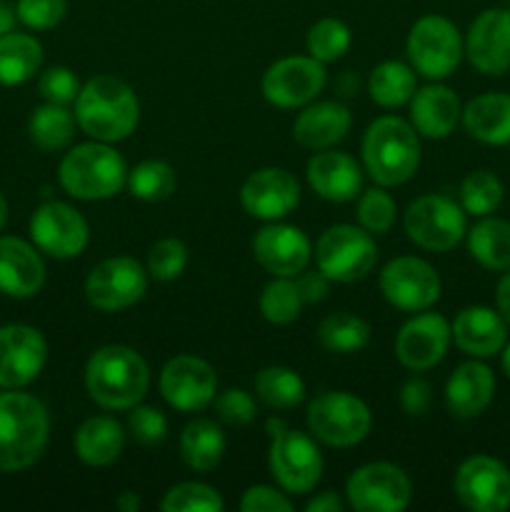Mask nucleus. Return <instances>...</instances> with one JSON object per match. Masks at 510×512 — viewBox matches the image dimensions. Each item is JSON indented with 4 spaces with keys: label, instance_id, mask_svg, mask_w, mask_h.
Here are the masks:
<instances>
[{
    "label": "nucleus",
    "instance_id": "9",
    "mask_svg": "<svg viewBox=\"0 0 510 512\" xmlns=\"http://www.w3.org/2000/svg\"><path fill=\"white\" fill-rule=\"evenodd\" d=\"M315 263L328 280L355 283L363 280L378 263L373 235L358 225H333L315 245Z\"/></svg>",
    "mask_w": 510,
    "mask_h": 512
},
{
    "label": "nucleus",
    "instance_id": "28",
    "mask_svg": "<svg viewBox=\"0 0 510 512\" xmlns=\"http://www.w3.org/2000/svg\"><path fill=\"white\" fill-rule=\"evenodd\" d=\"M353 115L340 103H308L293 123L295 143L308 150L335 148L350 133Z\"/></svg>",
    "mask_w": 510,
    "mask_h": 512
},
{
    "label": "nucleus",
    "instance_id": "20",
    "mask_svg": "<svg viewBox=\"0 0 510 512\" xmlns=\"http://www.w3.org/2000/svg\"><path fill=\"white\" fill-rule=\"evenodd\" d=\"M465 55L483 75H505L510 70V8H488L470 23Z\"/></svg>",
    "mask_w": 510,
    "mask_h": 512
},
{
    "label": "nucleus",
    "instance_id": "31",
    "mask_svg": "<svg viewBox=\"0 0 510 512\" xmlns=\"http://www.w3.org/2000/svg\"><path fill=\"white\" fill-rule=\"evenodd\" d=\"M180 455L195 473H210L225 455V435L215 420L195 418L180 433Z\"/></svg>",
    "mask_w": 510,
    "mask_h": 512
},
{
    "label": "nucleus",
    "instance_id": "41",
    "mask_svg": "<svg viewBox=\"0 0 510 512\" xmlns=\"http://www.w3.org/2000/svg\"><path fill=\"white\" fill-rule=\"evenodd\" d=\"M350 28L338 18H323L308 30V53L320 63H335L343 58L350 48Z\"/></svg>",
    "mask_w": 510,
    "mask_h": 512
},
{
    "label": "nucleus",
    "instance_id": "29",
    "mask_svg": "<svg viewBox=\"0 0 510 512\" xmlns=\"http://www.w3.org/2000/svg\"><path fill=\"white\" fill-rule=\"evenodd\" d=\"M465 130L470 138L485 145H510V95L508 93H483L465 105L463 115Z\"/></svg>",
    "mask_w": 510,
    "mask_h": 512
},
{
    "label": "nucleus",
    "instance_id": "10",
    "mask_svg": "<svg viewBox=\"0 0 510 512\" xmlns=\"http://www.w3.org/2000/svg\"><path fill=\"white\" fill-rule=\"evenodd\" d=\"M405 235L418 248L448 253L465 238V210L445 195H420L405 210Z\"/></svg>",
    "mask_w": 510,
    "mask_h": 512
},
{
    "label": "nucleus",
    "instance_id": "49",
    "mask_svg": "<svg viewBox=\"0 0 510 512\" xmlns=\"http://www.w3.org/2000/svg\"><path fill=\"white\" fill-rule=\"evenodd\" d=\"M240 510L243 512H290L293 503L285 498V493H280L278 488H270V485H253L243 493L240 500Z\"/></svg>",
    "mask_w": 510,
    "mask_h": 512
},
{
    "label": "nucleus",
    "instance_id": "18",
    "mask_svg": "<svg viewBox=\"0 0 510 512\" xmlns=\"http://www.w3.org/2000/svg\"><path fill=\"white\" fill-rule=\"evenodd\" d=\"M48 343L33 325L10 323L0 328V388L18 390L33 383L45 368Z\"/></svg>",
    "mask_w": 510,
    "mask_h": 512
},
{
    "label": "nucleus",
    "instance_id": "11",
    "mask_svg": "<svg viewBox=\"0 0 510 512\" xmlns=\"http://www.w3.org/2000/svg\"><path fill=\"white\" fill-rule=\"evenodd\" d=\"M148 278V268H143L135 258H108L95 265L85 278V298L95 310L120 313L145 298Z\"/></svg>",
    "mask_w": 510,
    "mask_h": 512
},
{
    "label": "nucleus",
    "instance_id": "56",
    "mask_svg": "<svg viewBox=\"0 0 510 512\" xmlns=\"http://www.w3.org/2000/svg\"><path fill=\"white\" fill-rule=\"evenodd\" d=\"M500 353H503V355H500V368H503L505 378L510 380V343H505Z\"/></svg>",
    "mask_w": 510,
    "mask_h": 512
},
{
    "label": "nucleus",
    "instance_id": "30",
    "mask_svg": "<svg viewBox=\"0 0 510 512\" xmlns=\"http://www.w3.org/2000/svg\"><path fill=\"white\" fill-rule=\"evenodd\" d=\"M75 455L90 468H105L115 463L125 448V430L123 425L108 415H95L88 418L78 428L73 440Z\"/></svg>",
    "mask_w": 510,
    "mask_h": 512
},
{
    "label": "nucleus",
    "instance_id": "43",
    "mask_svg": "<svg viewBox=\"0 0 510 512\" xmlns=\"http://www.w3.org/2000/svg\"><path fill=\"white\" fill-rule=\"evenodd\" d=\"M395 200L385 188H370L363 190L358 198V223L360 228L368 230L370 235H383L393 228L395 223Z\"/></svg>",
    "mask_w": 510,
    "mask_h": 512
},
{
    "label": "nucleus",
    "instance_id": "46",
    "mask_svg": "<svg viewBox=\"0 0 510 512\" xmlns=\"http://www.w3.org/2000/svg\"><path fill=\"white\" fill-rule=\"evenodd\" d=\"M68 13L65 0H18L15 15L30 30H50L63 23Z\"/></svg>",
    "mask_w": 510,
    "mask_h": 512
},
{
    "label": "nucleus",
    "instance_id": "33",
    "mask_svg": "<svg viewBox=\"0 0 510 512\" xmlns=\"http://www.w3.org/2000/svg\"><path fill=\"white\" fill-rule=\"evenodd\" d=\"M43 65V45L25 33L0 38V85H20Z\"/></svg>",
    "mask_w": 510,
    "mask_h": 512
},
{
    "label": "nucleus",
    "instance_id": "22",
    "mask_svg": "<svg viewBox=\"0 0 510 512\" xmlns=\"http://www.w3.org/2000/svg\"><path fill=\"white\" fill-rule=\"evenodd\" d=\"M253 255L265 273L275 278H293L305 273L313 258V245L308 235L295 225L273 223L255 233Z\"/></svg>",
    "mask_w": 510,
    "mask_h": 512
},
{
    "label": "nucleus",
    "instance_id": "27",
    "mask_svg": "<svg viewBox=\"0 0 510 512\" xmlns=\"http://www.w3.org/2000/svg\"><path fill=\"white\" fill-rule=\"evenodd\" d=\"M460 100L448 85H425L410 98V125L430 140L448 138L460 123Z\"/></svg>",
    "mask_w": 510,
    "mask_h": 512
},
{
    "label": "nucleus",
    "instance_id": "51",
    "mask_svg": "<svg viewBox=\"0 0 510 512\" xmlns=\"http://www.w3.org/2000/svg\"><path fill=\"white\" fill-rule=\"evenodd\" d=\"M328 283L330 280L325 278L320 270L318 273H305L300 275V280H295L303 303H320V300H325V295H328Z\"/></svg>",
    "mask_w": 510,
    "mask_h": 512
},
{
    "label": "nucleus",
    "instance_id": "34",
    "mask_svg": "<svg viewBox=\"0 0 510 512\" xmlns=\"http://www.w3.org/2000/svg\"><path fill=\"white\" fill-rule=\"evenodd\" d=\"M415 70L400 60H383L368 78V93L380 108H400L415 95Z\"/></svg>",
    "mask_w": 510,
    "mask_h": 512
},
{
    "label": "nucleus",
    "instance_id": "48",
    "mask_svg": "<svg viewBox=\"0 0 510 512\" xmlns=\"http://www.w3.org/2000/svg\"><path fill=\"white\" fill-rule=\"evenodd\" d=\"M215 413L220 420L230 425H248L255 418V400L248 390L228 388L225 393L215 395Z\"/></svg>",
    "mask_w": 510,
    "mask_h": 512
},
{
    "label": "nucleus",
    "instance_id": "12",
    "mask_svg": "<svg viewBox=\"0 0 510 512\" xmlns=\"http://www.w3.org/2000/svg\"><path fill=\"white\" fill-rule=\"evenodd\" d=\"M453 493L473 512H505L510 508V470L490 455H470L458 465Z\"/></svg>",
    "mask_w": 510,
    "mask_h": 512
},
{
    "label": "nucleus",
    "instance_id": "37",
    "mask_svg": "<svg viewBox=\"0 0 510 512\" xmlns=\"http://www.w3.org/2000/svg\"><path fill=\"white\" fill-rule=\"evenodd\" d=\"M255 395L273 410H293L303 403L305 383L295 370L268 365L255 375Z\"/></svg>",
    "mask_w": 510,
    "mask_h": 512
},
{
    "label": "nucleus",
    "instance_id": "47",
    "mask_svg": "<svg viewBox=\"0 0 510 512\" xmlns=\"http://www.w3.org/2000/svg\"><path fill=\"white\" fill-rule=\"evenodd\" d=\"M38 90L43 95L45 103L55 105H70L75 103L80 93L78 75L70 68H63V65H53V68L45 70L38 80Z\"/></svg>",
    "mask_w": 510,
    "mask_h": 512
},
{
    "label": "nucleus",
    "instance_id": "21",
    "mask_svg": "<svg viewBox=\"0 0 510 512\" xmlns=\"http://www.w3.org/2000/svg\"><path fill=\"white\" fill-rule=\"evenodd\" d=\"M240 203L250 218L280 220L300 203V183L285 168H260L240 188Z\"/></svg>",
    "mask_w": 510,
    "mask_h": 512
},
{
    "label": "nucleus",
    "instance_id": "32",
    "mask_svg": "<svg viewBox=\"0 0 510 512\" xmlns=\"http://www.w3.org/2000/svg\"><path fill=\"white\" fill-rule=\"evenodd\" d=\"M465 235L475 263L493 273H505L510 268V223L485 215Z\"/></svg>",
    "mask_w": 510,
    "mask_h": 512
},
{
    "label": "nucleus",
    "instance_id": "35",
    "mask_svg": "<svg viewBox=\"0 0 510 512\" xmlns=\"http://www.w3.org/2000/svg\"><path fill=\"white\" fill-rule=\"evenodd\" d=\"M75 125L78 123H75V115L70 113L68 105L45 103L30 115L28 133L35 148L45 150V153H55V150H63L73 140Z\"/></svg>",
    "mask_w": 510,
    "mask_h": 512
},
{
    "label": "nucleus",
    "instance_id": "39",
    "mask_svg": "<svg viewBox=\"0 0 510 512\" xmlns=\"http://www.w3.org/2000/svg\"><path fill=\"white\" fill-rule=\"evenodd\" d=\"M503 195L505 190L498 175L490 170H473L460 183V208L475 218H485L500 208Z\"/></svg>",
    "mask_w": 510,
    "mask_h": 512
},
{
    "label": "nucleus",
    "instance_id": "57",
    "mask_svg": "<svg viewBox=\"0 0 510 512\" xmlns=\"http://www.w3.org/2000/svg\"><path fill=\"white\" fill-rule=\"evenodd\" d=\"M5 220H8V200L0 193V230L5 228Z\"/></svg>",
    "mask_w": 510,
    "mask_h": 512
},
{
    "label": "nucleus",
    "instance_id": "25",
    "mask_svg": "<svg viewBox=\"0 0 510 512\" xmlns=\"http://www.w3.org/2000/svg\"><path fill=\"white\" fill-rule=\"evenodd\" d=\"M45 285V263L25 240L0 238V293L8 298H33Z\"/></svg>",
    "mask_w": 510,
    "mask_h": 512
},
{
    "label": "nucleus",
    "instance_id": "1",
    "mask_svg": "<svg viewBox=\"0 0 510 512\" xmlns=\"http://www.w3.org/2000/svg\"><path fill=\"white\" fill-rule=\"evenodd\" d=\"M138 120V95L115 75H95L75 98V123L85 135L100 143L125 140L138 128Z\"/></svg>",
    "mask_w": 510,
    "mask_h": 512
},
{
    "label": "nucleus",
    "instance_id": "44",
    "mask_svg": "<svg viewBox=\"0 0 510 512\" xmlns=\"http://www.w3.org/2000/svg\"><path fill=\"white\" fill-rule=\"evenodd\" d=\"M188 268V248L183 240L178 238H163L150 248L148 253V275L160 280V283H170V280L180 278Z\"/></svg>",
    "mask_w": 510,
    "mask_h": 512
},
{
    "label": "nucleus",
    "instance_id": "36",
    "mask_svg": "<svg viewBox=\"0 0 510 512\" xmlns=\"http://www.w3.org/2000/svg\"><path fill=\"white\" fill-rule=\"evenodd\" d=\"M370 325L360 315L333 313L318 325V340L328 353L355 355L370 343Z\"/></svg>",
    "mask_w": 510,
    "mask_h": 512
},
{
    "label": "nucleus",
    "instance_id": "53",
    "mask_svg": "<svg viewBox=\"0 0 510 512\" xmlns=\"http://www.w3.org/2000/svg\"><path fill=\"white\" fill-rule=\"evenodd\" d=\"M495 305H498V313L503 315L505 323L510 325V268L505 270L503 278L498 280V288H495Z\"/></svg>",
    "mask_w": 510,
    "mask_h": 512
},
{
    "label": "nucleus",
    "instance_id": "26",
    "mask_svg": "<svg viewBox=\"0 0 510 512\" xmlns=\"http://www.w3.org/2000/svg\"><path fill=\"white\" fill-rule=\"evenodd\" d=\"M495 395V375L478 358L458 365L445 385V408L453 418L473 420L483 413Z\"/></svg>",
    "mask_w": 510,
    "mask_h": 512
},
{
    "label": "nucleus",
    "instance_id": "15",
    "mask_svg": "<svg viewBox=\"0 0 510 512\" xmlns=\"http://www.w3.org/2000/svg\"><path fill=\"white\" fill-rule=\"evenodd\" d=\"M380 293L403 313L430 310L440 298V275L423 258L403 255L390 260L380 273Z\"/></svg>",
    "mask_w": 510,
    "mask_h": 512
},
{
    "label": "nucleus",
    "instance_id": "13",
    "mask_svg": "<svg viewBox=\"0 0 510 512\" xmlns=\"http://www.w3.org/2000/svg\"><path fill=\"white\" fill-rule=\"evenodd\" d=\"M328 83L325 63L313 55H290L280 58L265 70L263 95L275 108H305L323 93Z\"/></svg>",
    "mask_w": 510,
    "mask_h": 512
},
{
    "label": "nucleus",
    "instance_id": "23",
    "mask_svg": "<svg viewBox=\"0 0 510 512\" xmlns=\"http://www.w3.org/2000/svg\"><path fill=\"white\" fill-rule=\"evenodd\" d=\"M305 175H308L310 188L330 203H348L358 198L363 190V168L348 153L333 148L315 150L313 158L308 160Z\"/></svg>",
    "mask_w": 510,
    "mask_h": 512
},
{
    "label": "nucleus",
    "instance_id": "2",
    "mask_svg": "<svg viewBox=\"0 0 510 512\" xmlns=\"http://www.w3.org/2000/svg\"><path fill=\"white\" fill-rule=\"evenodd\" d=\"M148 388V363L128 345H103L85 363V390L103 410L135 408Z\"/></svg>",
    "mask_w": 510,
    "mask_h": 512
},
{
    "label": "nucleus",
    "instance_id": "4",
    "mask_svg": "<svg viewBox=\"0 0 510 512\" xmlns=\"http://www.w3.org/2000/svg\"><path fill=\"white\" fill-rule=\"evenodd\" d=\"M45 405L28 393H0V470L18 473L38 463L48 445Z\"/></svg>",
    "mask_w": 510,
    "mask_h": 512
},
{
    "label": "nucleus",
    "instance_id": "17",
    "mask_svg": "<svg viewBox=\"0 0 510 512\" xmlns=\"http://www.w3.org/2000/svg\"><path fill=\"white\" fill-rule=\"evenodd\" d=\"M160 395L170 408L195 413L208 408L218 395V375L208 360L198 355H175L160 370Z\"/></svg>",
    "mask_w": 510,
    "mask_h": 512
},
{
    "label": "nucleus",
    "instance_id": "55",
    "mask_svg": "<svg viewBox=\"0 0 510 512\" xmlns=\"http://www.w3.org/2000/svg\"><path fill=\"white\" fill-rule=\"evenodd\" d=\"M115 508L123 512H138L140 510V498L133 493V490H123L115 500Z\"/></svg>",
    "mask_w": 510,
    "mask_h": 512
},
{
    "label": "nucleus",
    "instance_id": "3",
    "mask_svg": "<svg viewBox=\"0 0 510 512\" xmlns=\"http://www.w3.org/2000/svg\"><path fill=\"white\" fill-rule=\"evenodd\" d=\"M365 173L380 188L403 185L420 168L418 130L398 115H383L373 120L363 135Z\"/></svg>",
    "mask_w": 510,
    "mask_h": 512
},
{
    "label": "nucleus",
    "instance_id": "5",
    "mask_svg": "<svg viewBox=\"0 0 510 512\" xmlns=\"http://www.w3.org/2000/svg\"><path fill=\"white\" fill-rule=\"evenodd\" d=\"M60 185L75 200H108L115 198L128 183V165L123 155L110 143H83L75 145L60 160Z\"/></svg>",
    "mask_w": 510,
    "mask_h": 512
},
{
    "label": "nucleus",
    "instance_id": "52",
    "mask_svg": "<svg viewBox=\"0 0 510 512\" xmlns=\"http://www.w3.org/2000/svg\"><path fill=\"white\" fill-rule=\"evenodd\" d=\"M345 508H348V500H343L338 493H333V490L315 495V498L305 505L308 512H343Z\"/></svg>",
    "mask_w": 510,
    "mask_h": 512
},
{
    "label": "nucleus",
    "instance_id": "54",
    "mask_svg": "<svg viewBox=\"0 0 510 512\" xmlns=\"http://www.w3.org/2000/svg\"><path fill=\"white\" fill-rule=\"evenodd\" d=\"M15 20H18L15 10L10 8L5 0H0V38H3V35H8V33H13Z\"/></svg>",
    "mask_w": 510,
    "mask_h": 512
},
{
    "label": "nucleus",
    "instance_id": "40",
    "mask_svg": "<svg viewBox=\"0 0 510 512\" xmlns=\"http://www.w3.org/2000/svg\"><path fill=\"white\" fill-rule=\"evenodd\" d=\"M303 310V298H300L298 285L290 278H275L260 293V313L273 325H290L298 320Z\"/></svg>",
    "mask_w": 510,
    "mask_h": 512
},
{
    "label": "nucleus",
    "instance_id": "19",
    "mask_svg": "<svg viewBox=\"0 0 510 512\" xmlns=\"http://www.w3.org/2000/svg\"><path fill=\"white\" fill-rule=\"evenodd\" d=\"M450 323L440 313H428L420 310L415 318L400 328L395 338V358L408 370L423 373V370L435 368L445 358L450 348Z\"/></svg>",
    "mask_w": 510,
    "mask_h": 512
},
{
    "label": "nucleus",
    "instance_id": "8",
    "mask_svg": "<svg viewBox=\"0 0 510 512\" xmlns=\"http://www.w3.org/2000/svg\"><path fill=\"white\" fill-rule=\"evenodd\" d=\"M405 53L415 73L428 80H443L450 78L463 60L465 43L453 20L443 15H423L410 28Z\"/></svg>",
    "mask_w": 510,
    "mask_h": 512
},
{
    "label": "nucleus",
    "instance_id": "38",
    "mask_svg": "<svg viewBox=\"0 0 510 512\" xmlns=\"http://www.w3.org/2000/svg\"><path fill=\"white\" fill-rule=\"evenodd\" d=\"M175 170L165 160H143L128 170V183L125 188L130 195L143 203H163L175 193Z\"/></svg>",
    "mask_w": 510,
    "mask_h": 512
},
{
    "label": "nucleus",
    "instance_id": "16",
    "mask_svg": "<svg viewBox=\"0 0 510 512\" xmlns=\"http://www.w3.org/2000/svg\"><path fill=\"white\" fill-rule=\"evenodd\" d=\"M30 238L40 253L55 260L78 258L90 240L88 220L68 203H43L30 218Z\"/></svg>",
    "mask_w": 510,
    "mask_h": 512
},
{
    "label": "nucleus",
    "instance_id": "45",
    "mask_svg": "<svg viewBox=\"0 0 510 512\" xmlns=\"http://www.w3.org/2000/svg\"><path fill=\"white\" fill-rule=\"evenodd\" d=\"M128 433L135 443L155 448L168 438V418L153 405H135L128 413Z\"/></svg>",
    "mask_w": 510,
    "mask_h": 512
},
{
    "label": "nucleus",
    "instance_id": "50",
    "mask_svg": "<svg viewBox=\"0 0 510 512\" xmlns=\"http://www.w3.org/2000/svg\"><path fill=\"white\" fill-rule=\"evenodd\" d=\"M430 403H433V388H430L428 380L420 378V375H413V378L400 388V405H403L405 413L413 415V418H420V415L428 413Z\"/></svg>",
    "mask_w": 510,
    "mask_h": 512
},
{
    "label": "nucleus",
    "instance_id": "24",
    "mask_svg": "<svg viewBox=\"0 0 510 512\" xmlns=\"http://www.w3.org/2000/svg\"><path fill=\"white\" fill-rule=\"evenodd\" d=\"M455 345L470 358H493L508 343V323L503 315L485 305H470L455 315L450 325Z\"/></svg>",
    "mask_w": 510,
    "mask_h": 512
},
{
    "label": "nucleus",
    "instance_id": "6",
    "mask_svg": "<svg viewBox=\"0 0 510 512\" xmlns=\"http://www.w3.org/2000/svg\"><path fill=\"white\" fill-rule=\"evenodd\" d=\"M268 465L280 490L288 495H308L323 475V455L308 433L288 428L280 420H270Z\"/></svg>",
    "mask_w": 510,
    "mask_h": 512
},
{
    "label": "nucleus",
    "instance_id": "14",
    "mask_svg": "<svg viewBox=\"0 0 510 512\" xmlns=\"http://www.w3.org/2000/svg\"><path fill=\"white\" fill-rule=\"evenodd\" d=\"M413 488L398 465L368 463L345 483V500L358 512H400L410 505Z\"/></svg>",
    "mask_w": 510,
    "mask_h": 512
},
{
    "label": "nucleus",
    "instance_id": "42",
    "mask_svg": "<svg viewBox=\"0 0 510 512\" xmlns=\"http://www.w3.org/2000/svg\"><path fill=\"white\" fill-rule=\"evenodd\" d=\"M223 508L218 490L203 483L173 485L160 503V510L165 512H220Z\"/></svg>",
    "mask_w": 510,
    "mask_h": 512
},
{
    "label": "nucleus",
    "instance_id": "7",
    "mask_svg": "<svg viewBox=\"0 0 510 512\" xmlns=\"http://www.w3.org/2000/svg\"><path fill=\"white\" fill-rule=\"evenodd\" d=\"M370 428V408L345 390H328L308 405L310 435L330 448H353L368 438Z\"/></svg>",
    "mask_w": 510,
    "mask_h": 512
}]
</instances>
